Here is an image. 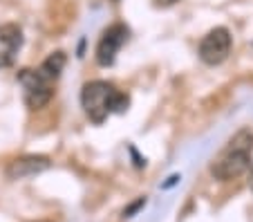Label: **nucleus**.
I'll return each mask as SVG.
<instances>
[{
	"instance_id": "f257e3e1",
	"label": "nucleus",
	"mask_w": 253,
	"mask_h": 222,
	"mask_svg": "<svg viewBox=\"0 0 253 222\" xmlns=\"http://www.w3.org/2000/svg\"><path fill=\"white\" fill-rule=\"evenodd\" d=\"M65 54L54 52L41 63L36 70H20L18 83L23 88V99L29 110H41L45 108L54 97V83L58 81L63 68H65Z\"/></svg>"
},
{
	"instance_id": "f03ea898",
	"label": "nucleus",
	"mask_w": 253,
	"mask_h": 222,
	"mask_svg": "<svg viewBox=\"0 0 253 222\" xmlns=\"http://www.w3.org/2000/svg\"><path fill=\"white\" fill-rule=\"evenodd\" d=\"M253 162V133L249 128H240L226 146L211 162V175L220 182H229L251 169Z\"/></svg>"
},
{
	"instance_id": "7ed1b4c3",
	"label": "nucleus",
	"mask_w": 253,
	"mask_h": 222,
	"mask_svg": "<svg viewBox=\"0 0 253 222\" xmlns=\"http://www.w3.org/2000/svg\"><path fill=\"white\" fill-rule=\"evenodd\" d=\"M81 106L87 119L101 126L110 115H121L128 110L130 97L108 81H90L81 90Z\"/></svg>"
},
{
	"instance_id": "20e7f679",
	"label": "nucleus",
	"mask_w": 253,
	"mask_h": 222,
	"mask_svg": "<svg viewBox=\"0 0 253 222\" xmlns=\"http://www.w3.org/2000/svg\"><path fill=\"white\" fill-rule=\"evenodd\" d=\"M231 45H233V39H231V32L226 27L211 29L209 34L202 39L200 49H197L200 61L206 63V65H211V68L220 65V63H224L226 58H229Z\"/></svg>"
},
{
	"instance_id": "39448f33",
	"label": "nucleus",
	"mask_w": 253,
	"mask_h": 222,
	"mask_svg": "<svg viewBox=\"0 0 253 222\" xmlns=\"http://www.w3.org/2000/svg\"><path fill=\"white\" fill-rule=\"evenodd\" d=\"M128 36H130V29L126 27L124 23H115L108 29H103V34H101V39H99V45H96V63H99L101 68L115 65L117 54H119V49L126 45Z\"/></svg>"
},
{
	"instance_id": "423d86ee",
	"label": "nucleus",
	"mask_w": 253,
	"mask_h": 222,
	"mask_svg": "<svg viewBox=\"0 0 253 222\" xmlns=\"http://www.w3.org/2000/svg\"><path fill=\"white\" fill-rule=\"evenodd\" d=\"M20 47H23V32L18 25H0V68H9Z\"/></svg>"
},
{
	"instance_id": "0eeeda50",
	"label": "nucleus",
	"mask_w": 253,
	"mask_h": 222,
	"mask_svg": "<svg viewBox=\"0 0 253 222\" xmlns=\"http://www.w3.org/2000/svg\"><path fill=\"white\" fill-rule=\"evenodd\" d=\"M52 166V162L43 155H27V157H18L7 166V178L9 179H27L34 175L43 173Z\"/></svg>"
},
{
	"instance_id": "6e6552de",
	"label": "nucleus",
	"mask_w": 253,
	"mask_h": 222,
	"mask_svg": "<svg viewBox=\"0 0 253 222\" xmlns=\"http://www.w3.org/2000/svg\"><path fill=\"white\" fill-rule=\"evenodd\" d=\"M141 207H146V198H139L137 202H132V204H130V207H128V209H126V211H124V216H126V218H132L134 213H137V211H139V209H141Z\"/></svg>"
},
{
	"instance_id": "1a4fd4ad",
	"label": "nucleus",
	"mask_w": 253,
	"mask_h": 222,
	"mask_svg": "<svg viewBox=\"0 0 253 222\" xmlns=\"http://www.w3.org/2000/svg\"><path fill=\"white\" fill-rule=\"evenodd\" d=\"M177 0H155V5L157 7H170V5H175Z\"/></svg>"
},
{
	"instance_id": "9d476101",
	"label": "nucleus",
	"mask_w": 253,
	"mask_h": 222,
	"mask_svg": "<svg viewBox=\"0 0 253 222\" xmlns=\"http://www.w3.org/2000/svg\"><path fill=\"white\" fill-rule=\"evenodd\" d=\"M177 179H179V175H172V178H168V182L164 184V188H168V186H172V184L177 182Z\"/></svg>"
},
{
	"instance_id": "9b49d317",
	"label": "nucleus",
	"mask_w": 253,
	"mask_h": 222,
	"mask_svg": "<svg viewBox=\"0 0 253 222\" xmlns=\"http://www.w3.org/2000/svg\"><path fill=\"white\" fill-rule=\"evenodd\" d=\"M251 191H253V173H251Z\"/></svg>"
}]
</instances>
